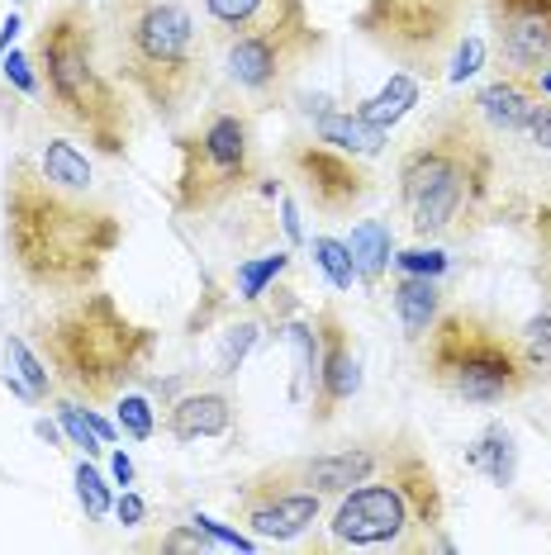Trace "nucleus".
Masks as SVG:
<instances>
[{"instance_id":"nucleus-1","label":"nucleus","mask_w":551,"mask_h":555,"mask_svg":"<svg viewBox=\"0 0 551 555\" xmlns=\"http://www.w3.org/2000/svg\"><path fill=\"white\" fill-rule=\"evenodd\" d=\"M0 243L24 289L67 299L105 281L124 247L119 209L100 195L95 167L72 138L15 153L0 176Z\"/></svg>"},{"instance_id":"nucleus-2","label":"nucleus","mask_w":551,"mask_h":555,"mask_svg":"<svg viewBox=\"0 0 551 555\" xmlns=\"http://www.w3.org/2000/svg\"><path fill=\"white\" fill-rule=\"evenodd\" d=\"M499 185L490 124L475 105H443L399 153L395 195L419 243H457L485 223Z\"/></svg>"},{"instance_id":"nucleus-3","label":"nucleus","mask_w":551,"mask_h":555,"mask_svg":"<svg viewBox=\"0 0 551 555\" xmlns=\"http://www.w3.org/2000/svg\"><path fill=\"white\" fill-rule=\"evenodd\" d=\"M29 62L39 72V100L72 138L91 153L124 162L133 153L138 115L133 95L105 62L100 10L91 0H53L39 20Z\"/></svg>"},{"instance_id":"nucleus-4","label":"nucleus","mask_w":551,"mask_h":555,"mask_svg":"<svg viewBox=\"0 0 551 555\" xmlns=\"http://www.w3.org/2000/svg\"><path fill=\"white\" fill-rule=\"evenodd\" d=\"M110 72L148 115L181 119L209 91V29L191 0H105L100 10Z\"/></svg>"},{"instance_id":"nucleus-5","label":"nucleus","mask_w":551,"mask_h":555,"mask_svg":"<svg viewBox=\"0 0 551 555\" xmlns=\"http://www.w3.org/2000/svg\"><path fill=\"white\" fill-rule=\"evenodd\" d=\"M34 351L53 371L57 389H67V399L100 409L143 380L157 357V327L129 319V309L95 285L53 299V309L34 319Z\"/></svg>"},{"instance_id":"nucleus-6","label":"nucleus","mask_w":551,"mask_h":555,"mask_svg":"<svg viewBox=\"0 0 551 555\" xmlns=\"http://www.w3.org/2000/svg\"><path fill=\"white\" fill-rule=\"evenodd\" d=\"M447 522V499L437 485V470L428 451L419 447V437L405 433L399 451L385 461L381 475H371L367 485L347 489L333 503L329 527V551H428L433 537Z\"/></svg>"},{"instance_id":"nucleus-7","label":"nucleus","mask_w":551,"mask_h":555,"mask_svg":"<svg viewBox=\"0 0 551 555\" xmlns=\"http://www.w3.org/2000/svg\"><path fill=\"white\" fill-rule=\"evenodd\" d=\"M413 347H419L423 380L452 395L457 403L495 409V403L523 399L537 385V371L518 333H509L504 323H495L490 313L471 305H447Z\"/></svg>"},{"instance_id":"nucleus-8","label":"nucleus","mask_w":551,"mask_h":555,"mask_svg":"<svg viewBox=\"0 0 551 555\" xmlns=\"http://www.w3.org/2000/svg\"><path fill=\"white\" fill-rule=\"evenodd\" d=\"M261 176L257 124L247 105H215L177 138L171 209L181 219H209L247 195Z\"/></svg>"},{"instance_id":"nucleus-9","label":"nucleus","mask_w":551,"mask_h":555,"mask_svg":"<svg viewBox=\"0 0 551 555\" xmlns=\"http://www.w3.org/2000/svg\"><path fill=\"white\" fill-rule=\"evenodd\" d=\"M480 0H367L353 29L409 77H443Z\"/></svg>"},{"instance_id":"nucleus-10","label":"nucleus","mask_w":551,"mask_h":555,"mask_svg":"<svg viewBox=\"0 0 551 555\" xmlns=\"http://www.w3.org/2000/svg\"><path fill=\"white\" fill-rule=\"evenodd\" d=\"M323 48H329V34L319 29L305 5L295 15L267 24V29H253L243 39L223 43V81L247 109H271L291 95V86L305 77V67H315L323 57Z\"/></svg>"},{"instance_id":"nucleus-11","label":"nucleus","mask_w":551,"mask_h":555,"mask_svg":"<svg viewBox=\"0 0 551 555\" xmlns=\"http://www.w3.org/2000/svg\"><path fill=\"white\" fill-rule=\"evenodd\" d=\"M281 162H285V176H291L299 199H305L319 219L343 223L367 209V199L375 195V176L361 167L353 153L323 143V138H291V143L281 147Z\"/></svg>"},{"instance_id":"nucleus-12","label":"nucleus","mask_w":551,"mask_h":555,"mask_svg":"<svg viewBox=\"0 0 551 555\" xmlns=\"http://www.w3.org/2000/svg\"><path fill=\"white\" fill-rule=\"evenodd\" d=\"M233 517L247 527L253 537L261 541H276V546H285V541H299L305 532H315L319 517H323V499L315 489H295L285 485V479H276L267 465L253 470L238 485L233 494Z\"/></svg>"},{"instance_id":"nucleus-13","label":"nucleus","mask_w":551,"mask_h":555,"mask_svg":"<svg viewBox=\"0 0 551 555\" xmlns=\"http://www.w3.org/2000/svg\"><path fill=\"white\" fill-rule=\"evenodd\" d=\"M399 441H405V433H375V437L347 441V447H337V451H319V456L276 461L267 470L295 489H315L319 499H337V494H347V489L367 485L371 475H381L385 461L399 451Z\"/></svg>"},{"instance_id":"nucleus-14","label":"nucleus","mask_w":551,"mask_h":555,"mask_svg":"<svg viewBox=\"0 0 551 555\" xmlns=\"http://www.w3.org/2000/svg\"><path fill=\"white\" fill-rule=\"evenodd\" d=\"M499 72H551V0H480Z\"/></svg>"},{"instance_id":"nucleus-15","label":"nucleus","mask_w":551,"mask_h":555,"mask_svg":"<svg viewBox=\"0 0 551 555\" xmlns=\"http://www.w3.org/2000/svg\"><path fill=\"white\" fill-rule=\"evenodd\" d=\"M315 337H319V365H315V395H309V418L315 427H329L343 403L361 389V361H357V337L343 323V313L323 305L315 313Z\"/></svg>"},{"instance_id":"nucleus-16","label":"nucleus","mask_w":551,"mask_h":555,"mask_svg":"<svg viewBox=\"0 0 551 555\" xmlns=\"http://www.w3.org/2000/svg\"><path fill=\"white\" fill-rule=\"evenodd\" d=\"M471 105L495 133H528L533 119L542 115V105H547V91L528 72H499L490 86H480V95H475Z\"/></svg>"},{"instance_id":"nucleus-17","label":"nucleus","mask_w":551,"mask_h":555,"mask_svg":"<svg viewBox=\"0 0 551 555\" xmlns=\"http://www.w3.org/2000/svg\"><path fill=\"white\" fill-rule=\"evenodd\" d=\"M238 423V399L219 385H200L181 395L167 409V433L177 441H200V437H229Z\"/></svg>"},{"instance_id":"nucleus-18","label":"nucleus","mask_w":551,"mask_h":555,"mask_svg":"<svg viewBox=\"0 0 551 555\" xmlns=\"http://www.w3.org/2000/svg\"><path fill=\"white\" fill-rule=\"evenodd\" d=\"M295 10H305V0H200V15H205L215 48L243 39L253 29H267V24L295 15Z\"/></svg>"},{"instance_id":"nucleus-19","label":"nucleus","mask_w":551,"mask_h":555,"mask_svg":"<svg viewBox=\"0 0 551 555\" xmlns=\"http://www.w3.org/2000/svg\"><path fill=\"white\" fill-rule=\"evenodd\" d=\"M390 299H395V319H399V327H405L409 343H419V337L437 323V313L447 309L437 275H409V271H405V275L395 281Z\"/></svg>"},{"instance_id":"nucleus-20","label":"nucleus","mask_w":551,"mask_h":555,"mask_svg":"<svg viewBox=\"0 0 551 555\" xmlns=\"http://www.w3.org/2000/svg\"><path fill=\"white\" fill-rule=\"evenodd\" d=\"M315 138H323V143L343 147V153L353 157H375L385 147V129L361 115H337V109H319L315 115Z\"/></svg>"},{"instance_id":"nucleus-21","label":"nucleus","mask_w":551,"mask_h":555,"mask_svg":"<svg viewBox=\"0 0 551 555\" xmlns=\"http://www.w3.org/2000/svg\"><path fill=\"white\" fill-rule=\"evenodd\" d=\"M347 251H353V261H357V281L375 285L385 275V267L395 261L390 229H385L381 219H361L357 229H353V237H347Z\"/></svg>"},{"instance_id":"nucleus-22","label":"nucleus","mask_w":551,"mask_h":555,"mask_svg":"<svg viewBox=\"0 0 551 555\" xmlns=\"http://www.w3.org/2000/svg\"><path fill=\"white\" fill-rule=\"evenodd\" d=\"M471 465L490 475L495 485H513V470H518V447H513L509 427H485L480 441L471 447Z\"/></svg>"},{"instance_id":"nucleus-23","label":"nucleus","mask_w":551,"mask_h":555,"mask_svg":"<svg viewBox=\"0 0 551 555\" xmlns=\"http://www.w3.org/2000/svg\"><path fill=\"white\" fill-rule=\"evenodd\" d=\"M413 100H419V77H409V72H405V77H395L375 100H367V105H361L357 115H361V119H371V124H381V129H385V124H395L399 115H405Z\"/></svg>"},{"instance_id":"nucleus-24","label":"nucleus","mask_w":551,"mask_h":555,"mask_svg":"<svg viewBox=\"0 0 551 555\" xmlns=\"http://www.w3.org/2000/svg\"><path fill=\"white\" fill-rule=\"evenodd\" d=\"M315 261H319V271L333 281V289H353L357 285V261H353V251H347L343 237H315Z\"/></svg>"},{"instance_id":"nucleus-25","label":"nucleus","mask_w":551,"mask_h":555,"mask_svg":"<svg viewBox=\"0 0 551 555\" xmlns=\"http://www.w3.org/2000/svg\"><path fill=\"white\" fill-rule=\"evenodd\" d=\"M518 343H523V351H528L537 380H542V375H551V299L533 313L528 323L518 327Z\"/></svg>"},{"instance_id":"nucleus-26","label":"nucleus","mask_w":551,"mask_h":555,"mask_svg":"<svg viewBox=\"0 0 551 555\" xmlns=\"http://www.w3.org/2000/svg\"><path fill=\"white\" fill-rule=\"evenodd\" d=\"M5 357H10V365H15V375L24 385H29V395L34 399H48V389H53L57 380H53V371L43 365V357L39 351H29V343H20V337H10L5 343Z\"/></svg>"},{"instance_id":"nucleus-27","label":"nucleus","mask_w":551,"mask_h":555,"mask_svg":"<svg viewBox=\"0 0 551 555\" xmlns=\"http://www.w3.org/2000/svg\"><path fill=\"white\" fill-rule=\"evenodd\" d=\"M291 267V257L285 251H276V257H257V261H238V299H261L267 295V285Z\"/></svg>"},{"instance_id":"nucleus-28","label":"nucleus","mask_w":551,"mask_h":555,"mask_svg":"<svg viewBox=\"0 0 551 555\" xmlns=\"http://www.w3.org/2000/svg\"><path fill=\"white\" fill-rule=\"evenodd\" d=\"M257 333H261V323L257 319H243V323H233L229 333H223V347H219V371L215 375H238V365H243V357L257 347Z\"/></svg>"},{"instance_id":"nucleus-29","label":"nucleus","mask_w":551,"mask_h":555,"mask_svg":"<svg viewBox=\"0 0 551 555\" xmlns=\"http://www.w3.org/2000/svg\"><path fill=\"white\" fill-rule=\"evenodd\" d=\"M533 257H537V285L551 295V195L547 199H537V209H533Z\"/></svg>"},{"instance_id":"nucleus-30","label":"nucleus","mask_w":551,"mask_h":555,"mask_svg":"<svg viewBox=\"0 0 551 555\" xmlns=\"http://www.w3.org/2000/svg\"><path fill=\"white\" fill-rule=\"evenodd\" d=\"M138 551H209V532L200 522H177L171 532L138 541Z\"/></svg>"},{"instance_id":"nucleus-31","label":"nucleus","mask_w":551,"mask_h":555,"mask_svg":"<svg viewBox=\"0 0 551 555\" xmlns=\"http://www.w3.org/2000/svg\"><path fill=\"white\" fill-rule=\"evenodd\" d=\"M115 403H119V427H124V433H129L133 441H148V437H153V403H148L143 395L124 389Z\"/></svg>"},{"instance_id":"nucleus-32","label":"nucleus","mask_w":551,"mask_h":555,"mask_svg":"<svg viewBox=\"0 0 551 555\" xmlns=\"http://www.w3.org/2000/svg\"><path fill=\"white\" fill-rule=\"evenodd\" d=\"M77 499H81V508L91 513V517H105L110 513V485L100 479L95 465H77Z\"/></svg>"},{"instance_id":"nucleus-33","label":"nucleus","mask_w":551,"mask_h":555,"mask_svg":"<svg viewBox=\"0 0 551 555\" xmlns=\"http://www.w3.org/2000/svg\"><path fill=\"white\" fill-rule=\"evenodd\" d=\"M57 409H62V427H67V437L77 441V447L86 451V456H100V451H105V447H100V433L91 427V418H86V413L77 409V403H57Z\"/></svg>"},{"instance_id":"nucleus-34","label":"nucleus","mask_w":551,"mask_h":555,"mask_svg":"<svg viewBox=\"0 0 551 555\" xmlns=\"http://www.w3.org/2000/svg\"><path fill=\"white\" fill-rule=\"evenodd\" d=\"M395 267L409 271V275H443L447 271V257H443V251L409 247V251H395Z\"/></svg>"},{"instance_id":"nucleus-35","label":"nucleus","mask_w":551,"mask_h":555,"mask_svg":"<svg viewBox=\"0 0 551 555\" xmlns=\"http://www.w3.org/2000/svg\"><path fill=\"white\" fill-rule=\"evenodd\" d=\"M5 81H15L24 95H39V72H34V62L20 57V53H5Z\"/></svg>"},{"instance_id":"nucleus-36","label":"nucleus","mask_w":551,"mask_h":555,"mask_svg":"<svg viewBox=\"0 0 551 555\" xmlns=\"http://www.w3.org/2000/svg\"><path fill=\"white\" fill-rule=\"evenodd\" d=\"M528 133H533V143H537V147H542V153L551 157V100L542 105V115L533 119V129H528Z\"/></svg>"},{"instance_id":"nucleus-37","label":"nucleus","mask_w":551,"mask_h":555,"mask_svg":"<svg viewBox=\"0 0 551 555\" xmlns=\"http://www.w3.org/2000/svg\"><path fill=\"white\" fill-rule=\"evenodd\" d=\"M143 499H138V494H124L119 499V517H124V522H129V527H138V522H143Z\"/></svg>"},{"instance_id":"nucleus-38","label":"nucleus","mask_w":551,"mask_h":555,"mask_svg":"<svg viewBox=\"0 0 551 555\" xmlns=\"http://www.w3.org/2000/svg\"><path fill=\"white\" fill-rule=\"evenodd\" d=\"M15 34H20V15H10V20H5V34H0V53H10V43H15Z\"/></svg>"},{"instance_id":"nucleus-39","label":"nucleus","mask_w":551,"mask_h":555,"mask_svg":"<svg viewBox=\"0 0 551 555\" xmlns=\"http://www.w3.org/2000/svg\"><path fill=\"white\" fill-rule=\"evenodd\" d=\"M285 233H291L295 243H299V237H305V233H299V219H295V205H291V199H285Z\"/></svg>"},{"instance_id":"nucleus-40","label":"nucleus","mask_w":551,"mask_h":555,"mask_svg":"<svg viewBox=\"0 0 551 555\" xmlns=\"http://www.w3.org/2000/svg\"><path fill=\"white\" fill-rule=\"evenodd\" d=\"M115 475H119V485H129V479H133V465H129V456H115Z\"/></svg>"},{"instance_id":"nucleus-41","label":"nucleus","mask_w":551,"mask_h":555,"mask_svg":"<svg viewBox=\"0 0 551 555\" xmlns=\"http://www.w3.org/2000/svg\"><path fill=\"white\" fill-rule=\"evenodd\" d=\"M537 81H542V91L551 95V72H542V77H537Z\"/></svg>"}]
</instances>
